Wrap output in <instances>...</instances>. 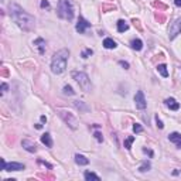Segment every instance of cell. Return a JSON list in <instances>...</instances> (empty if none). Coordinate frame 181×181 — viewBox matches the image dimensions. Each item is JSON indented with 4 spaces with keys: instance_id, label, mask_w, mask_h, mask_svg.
Instances as JSON below:
<instances>
[{
    "instance_id": "obj_39",
    "label": "cell",
    "mask_w": 181,
    "mask_h": 181,
    "mask_svg": "<svg viewBox=\"0 0 181 181\" xmlns=\"http://www.w3.org/2000/svg\"><path fill=\"white\" fill-rule=\"evenodd\" d=\"M143 151H145V153H149V156H150V157L153 156V151H151V150H147V149H143Z\"/></svg>"
},
{
    "instance_id": "obj_41",
    "label": "cell",
    "mask_w": 181,
    "mask_h": 181,
    "mask_svg": "<svg viewBox=\"0 0 181 181\" xmlns=\"http://www.w3.org/2000/svg\"><path fill=\"white\" fill-rule=\"evenodd\" d=\"M41 122H42V123H45V122H47V117H45V116H44V115H42V116H41Z\"/></svg>"
},
{
    "instance_id": "obj_34",
    "label": "cell",
    "mask_w": 181,
    "mask_h": 181,
    "mask_svg": "<svg viewBox=\"0 0 181 181\" xmlns=\"http://www.w3.org/2000/svg\"><path fill=\"white\" fill-rule=\"evenodd\" d=\"M95 137H96V140H98L99 143H102V142H103V136H102L99 132H96V133H95Z\"/></svg>"
},
{
    "instance_id": "obj_1",
    "label": "cell",
    "mask_w": 181,
    "mask_h": 181,
    "mask_svg": "<svg viewBox=\"0 0 181 181\" xmlns=\"http://www.w3.org/2000/svg\"><path fill=\"white\" fill-rule=\"evenodd\" d=\"M9 10H10V16L13 17V20L17 23V26L26 31H30L34 29L36 26V20L31 14L26 13L19 4L16 3H10L9 4Z\"/></svg>"
},
{
    "instance_id": "obj_27",
    "label": "cell",
    "mask_w": 181,
    "mask_h": 181,
    "mask_svg": "<svg viewBox=\"0 0 181 181\" xmlns=\"http://www.w3.org/2000/svg\"><path fill=\"white\" fill-rule=\"evenodd\" d=\"M154 17H156V20H157L158 23H164V21H166V16H164V14H161V13H156V16H154Z\"/></svg>"
},
{
    "instance_id": "obj_13",
    "label": "cell",
    "mask_w": 181,
    "mask_h": 181,
    "mask_svg": "<svg viewBox=\"0 0 181 181\" xmlns=\"http://www.w3.org/2000/svg\"><path fill=\"white\" fill-rule=\"evenodd\" d=\"M34 45L38 48L40 54H44V52H45V41H44L42 38H37L36 41H34Z\"/></svg>"
},
{
    "instance_id": "obj_14",
    "label": "cell",
    "mask_w": 181,
    "mask_h": 181,
    "mask_svg": "<svg viewBox=\"0 0 181 181\" xmlns=\"http://www.w3.org/2000/svg\"><path fill=\"white\" fill-rule=\"evenodd\" d=\"M75 161H76V164H79V166H86V164H89V160H88L85 156H82V154H76V156H75Z\"/></svg>"
},
{
    "instance_id": "obj_18",
    "label": "cell",
    "mask_w": 181,
    "mask_h": 181,
    "mask_svg": "<svg viewBox=\"0 0 181 181\" xmlns=\"http://www.w3.org/2000/svg\"><path fill=\"white\" fill-rule=\"evenodd\" d=\"M103 47L108 48V50H113V48H116V42H115L112 38H105V41H103Z\"/></svg>"
},
{
    "instance_id": "obj_17",
    "label": "cell",
    "mask_w": 181,
    "mask_h": 181,
    "mask_svg": "<svg viewBox=\"0 0 181 181\" xmlns=\"http://www.w3.org/2000/svg\"><path fill=\"white\" fill-rule=\"evenodd\" d=\"M127 29H129V24H127L125 20H119V21H117V31H119V33H125Z\"/></svg>"
},
{
    "instance_id": "obj_28",
    "label": "cell",
    "mask_w": 181,
    "mask_h": 181,
    "mask_svg": "<svg viewBox=\"0 0 181 181\" xmlns=\"http://www.w3.org/2000/svg\"><path fill=\"white\" fill-rule=\"evenodd\" d=\"M132 23L135 24V27H136L139 31H142V30H143V27H142V24H140V21H139L137 19H133V20H132Z\"/></svg>"
},
{
    "instance_id": "obj_36",
    "label": "cell",
    "mask_w": 181,
    "mask_h": 181,
    "mask_svg": "<svg viewBox=\"0 0 181 181\" xmlns=\"http://www.w3.org/2000/svg\"><path fill=\"white\" fill-rule=\"evenodd\" d=\"M41 7H42V9H48V7H50V3H48L47 0H42V1H41Z\"/></svg>"
},
{
    "instance_id": "obj_2",
    "label": "cell",
    "mask_w": 181,
    "mask_h": 181,
    "mask_svg": "<svg viewBox=\"0 0 181 181\" xmlns=\"http://www.w3.org/2000/svg\"><path fill=\"white\" fill-rule=\"evenodd\" d=\"M70 57L68 50H60L54 54L52 61H51V71L54 74H62L67 68V61Z\"/></svg>"
},
{
    "instance_id": "obj_8",
    "label": "cell",
    "mask_w": 181,
    "mask_h": 181,
    "mask_svg": "<svg viewBox=\"0 0 181 181\" xmlns=\"http://www.w3.org/2000/svg\"><path fill=\"white\" fill-rule=\"evenodd\" d=\"M135 103H136V108L137 109H142V110L146 109L147 102H146L145 95H143L142 91H137V92H136V95H135Z\"/></svg>"
},
{
    "instance_id": "obj_9",
    "label": "cell",
    "mask_w": 181,
    "mask_h": 181,
    "mask_svg": "<svg viewBox=\"0 0 181 181\" xmlns=\"http://www.w3.org/2000/svg\"><path fill=\"white\" fill-rule=\"evenodd\" d=\"M89 27H91V23H89L88 20H85L84 17H79L75 29H76V31H78V33H81V34H82V33H85V30H86V29H89Z\"/></svg>"
},
{
    "instance_id": "obj_33",
    "label": "cell",
    "mask_w": 181,
    "mask_h": 181,
    "mask_svg": "<svg viewBox=\"0 0 181 181\" xmlns=\"http://www.w3.org/2000/svg\"><path fill=\"white\" fill-rule=\"evenodd\" d=\"M156 123H157V127H158V129H163V127H164V125H163V122L158 119V116H156Z\"/></svg>"
},
{
    "instance_id": "obj_10",
    "label": "cell",
    "mask_w": 181,
    "mask_h": 181,
    "mask_svg": "<svg viewBox=\"0 0 181 181\" xmlns=\"http://www.w3.org/2000/svg\"><path fill=\"white\" fill-rule=\"evenodd\" d=\"M168 140H170L171 143H174L178 149H181V135L180 133H177V132L170 133V135H168Z\"/></svg>"
},
{
    "instance_id": "obj_21",
    "label": "cell",
    "mask_w": 181,
    "mask_h": 181,
    "mask_svg": "<svg viewBox=\"0 0 181 181\" xmlns=\"http://www.w3.org/2000/svg\"><path fill=\"white\" fill-rule=\"evenodd\" d=\"M84 177H85L86 181H91V180L99 181V176H96V174H93V173H91V171H86V173L84 174Z\"/></svg>"
},
{
    "instance_id": "obj_25",
    "label": "cell",
    "mask_w": 181,
    "mask_h": 181,
    "mask_svg": "<svg viewBox=\"0 0 181 181\" xmlns=\"http://www.w3.org/2000/svg\"><path fill=\"white\" fill-rule=\"evenodd\" d=\"M135 142V136H129L126 140H125V149H127V150H130V147H132V143Z\"/></svg>"
},
{
    "instance_id": "obj_5",
    "label": "cell",
    "mask_w": 181,
    "mask_h": 181,
    "mask_svg": "<svg viewBox=\"0 0 181 181\" xmlns=\"http://www.w3.org/2000/svg\"><path fill=\"white\" fill-rule=\"evenodd\" d=\"M0 167L4 171H21L26 168L24 164H21V163H9L7 164L3 158H0Z\"/></svg>"
},
{
    "instance_id": "obj_4",
    "label": "cell",
    "mask_w": 181,
    "mask_h": 181,
    "mask_svg": "<svg viewBox=\"0 0 181 181\" xmlns=\"http://www.w3.org/2000/svg\"><path fill=\"white\" fill-rule=\"evenodd\" d=\"M72 78L79 84V86L82 88V91L85 92H91L92 91V84H91V79L89 76L85 72H78V71H74L72 72Z\"/></svg>"
},
{
    "instance_id": "obj_12",
    "label": "cell",
    "mask_w": 181,
    "mask_h": 181,
    "mask_svg": "<svg viewBox=\"0 0 181 181\" xmlns=\"http://www.w3.org/2000/svg\"><path fill=\"white\" fill-rule=\"evenodd\" d=\"M166 105L171 109V110H178V109H180V103H178L174 98H167V99H166Z\"/></svg>"
},
{
    "instance_id": "obj_26",
    "label": "cell",
    "mask_w": 181,
    "mask_h": 181,
    "mask_svg": "<svg viewBox=\"0 0 181 181\" xmlns=\"http://www.w3.org/2000/svg\"><path fill=\"white\" fill-rule=\"evenodd\" d=\"M116 10V6L115 4H102V11H113Z\"/></svg>"
},
{
    "instance_id": "obj_20",
    "label": "cell",
    "mask_w": 181,
    "mask_h": 181,
    "mask_svg": "<svg viewBox=\"0 0 181 181\" xmlns=\"http://www.w3.org/2000/svg\"><path fill=\"white\" fill-rule=\"evenodd\" d=\"M157 71L161 74V76H164V78H167V76H168V71H167V67H166L164 64H160V65H157Z\"/></svg>"
},
{
    "instance_id": "obj_3",
    "label": "cell",
    "mask_w": 181,
    "mask_h": 181,
    "mask_svg": "<svg viewBox=\"0 0 181 181\" xmlns=\"http://www.w3.org/2000/svg\"><path fill=\"white\" fill-rule=\"evenodd\" d=\"M57 13L61 19L64 20H72L74 19V7L72 3L70 0H61L58 3V9H57Z\"/></svg>"
},
{
    "instance_id": "obj_40",
    "label": "cell",
    "mask_w": 181,
    "mask_h": 181,
    "mask_svg": "<svg viewBox=\"0 0 181 181\" xmlns=\"http://www.w3.org/2000/svg\"><path fill=\"white\" fill-rule=\"evenodd\" d=\"M174 3H176V6L181 7V0H174Z\"/></svg>"
},
{
    "instance_id": "obj_29",
    "label": "cell",
    "mask_w": 181,
    "mask_h": 181,
    "mask_svg": "<svg viewBox=\"0 0 181 181\" xmlns=\"http://www.w3.org/2000/svg\"><path fill=\"white\" fill-rule=\"evenodd\" d=\"M133 132H135V133H142V132H143V127H142L139 123H135V125H133Z\"/></svg>"
},
{
    "instance_id": "obj_23",
    "label": "cell",
    "mask_w": 181,
    "mask_h": 181,
    "mask_svg": "<svg viewBox=\"0 0 181 181\" xmlns=\"http://www.w3.org/2000/svg\"><path fill=\"white\" fill-rule=\"evenodd\" d=\"M149 170H150V161L146 160V161H143V164L139 167V171L140 173H145V171H149Z\"/></svg>"
},
{
    "instance_id": "obj_35",
    "label": "cell",
    "mask_w": 181,
    "mask_h": 181,
    "mask_svg": "<svg viewBox=\"0 0 181 181\" xmlns=\"http://www.w3.org/2000/svg\"><path fill=\"white\" fill-rule=\"evenodd\" d=\"M38 177H40V178H45V180H47V178H48V180H54V176H47V174H40Z\"/></svg>"
},
{
    "instance_id": "obj_15",
    "label": "cell",
    "mask_w": 181,
    "mask_h": 181,
    "mask_svg": "<svg viewBox=\"0 0 181 181\" xmlns=\"http://www.w3.org/2000/svg\"><path fill=\"white\" fill-rule=\"evenodd\" d=\"M130 45H132V48H133V50H136V51H140V50L143 48V42H142V40H139V38L132 40Z\"/></svg>"
},
{
    "instance_id": "obj_7",
    "label": "cell",
    "mask_w": 181,
    "mask_h": 181,
    "mask_svg": "<svg viewBox=\"0 0 181 181\" xmlns=\"http://www.w3.org/2000/svg\"><path fill=\"white\" fill-rule=\"evenodd\" d=\"M178 34H181V17L177 19V20L171 24V27H170V30H168V37H170V40H174Z\"/></svg>"
},
{
    "instance_id": "obj_32",
    "label": "cell",
    "mask_w": 181,
    "mask_h": 181,
    "mask_svg": "<svg viewBox=\"0 0 181 181\" xmlns=\"http://www.w3.org/2000/svg\"><path fill=\"white\" fill-rule=\"evenodd\" d=\"M0 75H1L3 78H7V76L10 75V72H9L7 68H1V70H0Z\"/></svg>"
},
{
    "instance_id": "obj_38",
    "label": "cell",
    "mask_w": 181,
    "mask_h": 181,
    "mask_svg": "<svg viewBox=\"0 0 181 181\" xmlns=\"http://www.w3.org/2000/svg\"><path fill=\"white\" fill-rule=\"evenodd\" d=\"M7 88H9L7 84H3V85H1V93H6V92H7Z\"/></svg>"
},
{
    "instance_id": "obj_22",
    "label": "cell",
    "mask_w": 181,
    "mask_h": 181,
    "mask_svg": "<svg viewBox=\"0 0 181 181\" xmlns=\"http://www.w3.org/2000/svg\"><path fill=\"white\" fill-rule=\"evenodd\" d=\"M62 93H64V95H68V96H72V95H75V91L72 89V86H70V85H65V86H64V91H62Z\"/></svg>"
},
{
    "instance_id": "obj_37",
    "label": "cell",
    "mask_w": 181,
    "mask_h": 181,
    "mask_svg": "<svg viewBox=\"0 0 181 181\" xmlns=\"http://www.w3.org/2000/svg\"><path fill=\"white\" fill-rule=\"evenodd\" d=\"M119 64H120L125 70H127V68H129V64H127V62H125V61H119Z\"/></svg>"
},
{
    "instance_id": "obj_30",
    "label": "cell",
    "mask_w": 181,
    "mask_h": 181,
    "mask_svg": "<svg viewBox=\"0 0 181 181\" xmlns=\"http://www.w3.org/2000/svg\"><path fill=\"white\" fill-rule=\"evenodd\" d=\"M37 163H38V164H41V166H44V167H47L48 170H52V166H51L50 163H47V161H44V160H41V158H40V160H38Z\"/></svg>"
},
{
    "instance_id": "obj_6",
    "label": "cell",
    "mask_w": 181,
    "mask_h": 181,
    "mask_svg": "<svg viewBox=\"0 0 181 181\" xmlns=\"http://www.w3.org/2000/svg\"><path fill=\"white\" fill-rule=\"evenodd\" d=\"M58 113H60V116L64 119V122L67 123V125H70V127L71 129H76V119L74 117L72 113H70V112H65V110H58Z\"/></svg>"
},
{
    "instance_id": "obj_19",
    "label": "cell",
    "mask_w": 181,
    "mask_h": 181,
    "mask_svg": "<svg viewBox=\"0 0 181 181\" xmlns=\"http://www.w3.org/2000/svg\"><path fill=\"white\" fill-rule=\"evenodd\" d=\"M74 106L76 109H79L81 112H88V110H89V108H88L84 102H81V101H75V102H74Z\"/></svg>"
},
{
    "instance_id": "obj_31",
    "label": "cell",
    "mask_w": 181,
    "mask_h": 181,
    "mask_svg": "<svg viewBox=\"0 0 181 181\" xmlns=\"http://www.w3.org/2000/svg\"><path fill=\"white\" fill-rule=\"evenodd\" d=\"M93 54V51L91 50V48H88V50H85L84 52H82V58H88L89 55H92Z\"/></svg>"
},
{
    "instance_id": "obj_24",
    "label": "cell",
    "mask_w": 181,
    "mask_h": 181,
    "mask_svg": "<svg viewBox=\"0 0 181 181\" xmlns=\"http://www.w3.org/2000/svg\"><path fill=\"white\" fill-rule=\"evenodd\" d=\"M153 7H156L158 10H167V4H164L161 1H153Z\"/></svg>"
},
{
    "instance_id": "obj_11",
    "label": "cell",
    "mask_w": 181,
    "mask_h": 181,
    "mask_svg": "<svg viewBox=\"0 0 181 181\" xmlns=\"http://www.w3.org/2000/svg\"><path fill=\"white\" fill-rule=\"evenodd\" d=\"M21 145H23V147H24L27 151H30V153H36V151H37V146L34 145L33 142L27 140V139H24V140L21 142Z\"/></svg>"
},
{
    "instance_id": "obj_16",
    "label": "cell",
    "mask_w": 181,
    "mask_h": 181,
    "mask_svg": "<svg viewBox=\"0 0 181 181\" xmlns=\"http://www.w3.org/2000/svg\"><path fill=\"white\" fill-rule=\"evenodd\" d=\"M41 142L47 146V147H52V140H51L50 133H44V135L41 136Z\"/></svg>"
}]
</instances>
